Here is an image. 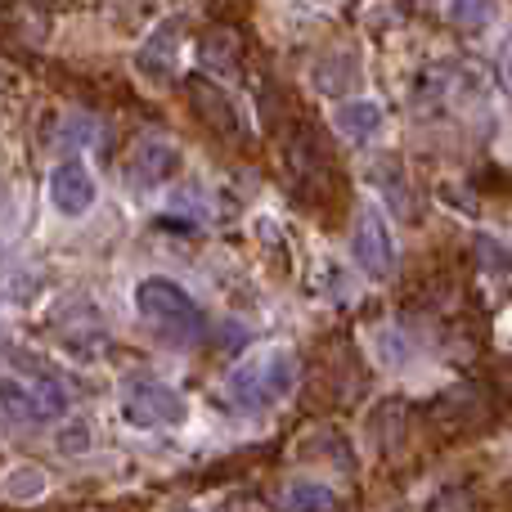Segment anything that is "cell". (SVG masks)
I'll use <instances>...</instances> for the list:
<instances>
[{
  "instance_id": "cell-1",
  "label": "cell",
  "mask_w": 512,
  "mask_h": 512,
  "mask_svg": "<svg viewBox=\"0 0 512 512\" xmlns=\"http://www.w3.org/2000/svg\"><path fill=\"white\" fill-rule=\"evenodd\" d=\"M135 310L171 346H189L203 337V306L167 274H149V279L135 283Z\"/></svg>"
},
{
  "instance_id": "cell-2",
  "label": "cell",
  "mask_w": 512,
  "mask_h": 512,
  "mask_svg": "<svg viewBox=\"0 0 512 512\" xmlns=\"http://www.w3.org/2000/svg\"><path fill=\"white\" fill-rule=\"evenodd\" d=\"M297 387V360L292 351H265V355H252L248 364L230 373V396L234 405L243 409H270L279 400L292 396Z\"/></svg>"
},
{
  "instance_id": "cell-3",
  "label": "cell",
  "mask_w": 512,
  "mask_h": 512,
  "mask_svg": "<svg viewBox=\"0 0 512 512\" xmlns=\"http://www.w3.org/2000/svg\"><path fill=\"white\" fill-rule=\"evenodd\" d=\"M117 409H122V423L140 427V432H158V427H180L189 418V405L176 387L149 378V373H131L117 391Z\"/></svg>"
},
{
  "instance_id": "cell-4",
  "label": "cell",
  "mask_w": 512,
  "mask_h": 512,
  "mask_svg": "<svg viewBox=\"0 0 512 512\" xmlns=\"http://www.w3.org/2000/svg\"><path fill=\"white\" fill-rule=\"evenodd\" d=\"M351 252H355V265H360L369 279L382 283L396 274V239H391L387 216H382L373 203H360V212H355Z\"/></svg>"
},
{
  "instance_id": "cell-5",
  "label": "cell",
  "mask_w": 512,
  "mask_h": 512,
  "mask_svg": "<svg viewBox=\"0 0 512 512\" xmlns=\"http://www.w3.org/2000/svg\"><path fill=\"white\" fill-rule=\"evenodd\" d=\"M45 198H50V207L63 216V221H81V216H90L95 203H99V180L86 162L68 158L50 171V180H45Z\"/></svg>"
},
{
  "instance_id": "cell-6",
  "label": "cell",
  "mask_w": 512,
  "mask_h": 512,
  "mask_svg": "<svg viewBox=\"0 0 512 512\" xmlns=\"http://www.w3.org/2000/svg\"><path fill=\"white\" fill-rule=\"evenodd\" d=\"M185 90H189V108H194L221 140H234V144L248 140V135H243V122H239V108L230 104V90H221L212 77H189Z\"/></svg>"
},
{
  "instance_id": "cell-7",
  "label": "cell",
  "mask_w": 512,
  "mask_h": 512,
  "mask_svg": "<svg viewBox=\"0 0 512 512\" xmlns=\"http://www.w3.org/2000/svg\"><path fill=\"white\" fill-rule=\"evenodd\" d=\"M176 50H180V18H167V23L140 45V54H135V72H140L149 86H167L180 68Z\"/></svg>"
},
{
  "instance_id": "cell-8",
  "label": "cell",
  "mask_w": 512,
  "mask_h": 512,
  "mask_svg": "<svg viewBox=\"0 0 512 512\" xmlns=\"http://www.w3.org/2000/svg\"><path fill=\"white\" fill-rule=\"evenodd\" d=\"M180 162H185L180 144L162 140V135H144L131 153V176L140 180L144 189H158V185H167V180L180 176Z\"/></svg>"
},
{
  "instance_id": "cell-9",
  "label": "cell",
  "mask_w": 512,
  "mask_h": 512,
  "mask_svg": "<svg viewBox=\"0 0 512 512\" xmlns=\"http://www.w3.org/2000/svg\"><path fill=\"white\" fill-rule=\"evenodd\" d=\"M0 414L14 418V423H50L41 391H36V382H27L23 373L0 378Z\"/></svg>"
},
{
  "instance_id": "cell-10",
  "label": "cell",
  "mask_w": 512,
  "mask_h": 512,
  "mask_svg": "<svg viewBox=\"0 0 512 512\" xmlns=\"http://www.w3.org/2000/svg\"><path fill=\"white\" fill-rule=\"evenodd\" d=\"M333 126H337V131H342L351 144H369L373 135L382 131V108L373 104V99H346V104H337Z\"/></svg>"
},
{
  "instance_id": "cell-11",
  "label": "cell",
  "mask_w": 512,
  "mask_h": 512,
  "mask_svg": "<svg viewBox=\"0 0 512 512\" xmlns=\"http://www.w3.org/2000/svg\"><path fill=\"white\" fill-rule=\"evenodd\" d=\"M45 490H50V477L36 463H14L0 477V499H9V504H36V499H45Z\"/></svg>"
},
{
  "instance_id": "cell-12",
  "label": "cell",
  "mask_w": 512,
  "mask_h": 512,
  "mask_svg": "<svg viewBox=\"0 0 512 512\" xmlns=\"http://www.w3.org/2000/svg\"><path fill=\"white\" fill-rule=\"evenodd\" d=\"M283 512H337V495L333 486H324V481H288V490H283Z\"/></svg>"
},
{
  "instance_id": "cell-13",
  "label": "cell",
  "mask_w": 512,
  "mask_h": 512,
  "mask_svg": "<svg viewBox=\"0 0 512 512\" xmlns=\"http://www.w3.org/2000/svg\"><path fill=\"white\" fill-rule=\"evenodd\" d=\"M360 81V68H355L351 54H333L315 68V90L319 95H346V90Z\"/></svg>"
},
{
  "instance_id": "cell-14",
  "label": "cell",
  "mask_w": 512,
  "mask_h": 512,
  "mask_svg": "<svg viewBox=\"0 0 512 512\" xmlns=\"http://www.w3.org/2000/svg\"><path fill=\"white\" fill-rule=\"evenodd\" d=\"M54 450L63 454V459H81V454L95 450V427L86 423V418H63L59 427H54Z\"/></svg>"
},
{
  "instance_id": "cell-15",
  "label": "cell",
  "mask_w": 512,
  "mask_h": 512,
  "mask_svg": "<svg viewBox=\"0 0 512 512\" xmlns=\"http://www.w3.org/2000/svg\"><path fill=\"white\" fill-rule=\"evenodd\" d=\"M234 54H239V36H234L230 27H212V32L203 36V63L212 72H230L234 63H239Z\"/></svg>"
},
{
  "instance_id": "cell-16",
  "label": "cell",
  "mask_w": 512,
  "mask_h": 512,
  "mask_svg": "<svg viewBox=\"0 0 512 512\" xmlns=\"http://www.w3.org/2000/svg\"><path fill=\"white\" fill-rule=\"evenodd\" d=\"M495 5L499 0H450V18L459 27H481L495 18Z\"/></svg>"
},
{
  "instance_id": "cell-17",
  "label": "cell",
  "mask_w": 512,
  "mask_h": 512,
  "mask_svg": "<svg viewBox=\"0 0 512 512\" xmlns=\"http://www.w3.org/2000/svg\"><path fill=\"white\" fill-rule=\"evenodd\" d=\"M477 256H481V265H486L490 274H508L512 270V252L504 248V243L490 239V234H477Z\"/></svg>"
},
{
  "instance_id": "cell-18",
  "label": "cell",
  "mask_w": 512,
  "mask_h": 512,
  "mask_svg": "<svg viewBox=\"0 0 512 512\" xmlns=\"http://www.w3.org/2000/svg\"><path fill=\"white\" fill-rule=\"evenodd\" d=\"M441 194H445V207H463L468 216H477V203H468V189H459V185H450V180H445Z\"/></svg>"
},
{
  "instance_id": "cell-19",
  "label": "cell",
  "mask_w": 512,
  "mask_h": 512,
  "mask_svg": "<svg viewBox=\"0 0 512 512\" xmlns=\"http://www.w3.org/2000/svg\"><path fill=\"white\" fill-rule=\"evenodd\" d=\"M499 81L512 90V27H508L504 41H499Z\"/></svg>"
},
{
  "instance_id": "cell-20",
  "label": "cell",
  "mask_w": 512,
  "mask_h": 512,
  "mask_svg": "<svg viewBox=\"0 0 512 512\" xmlns=\"http://www.w3.org/2000/svg\"><path fill=\"white\" fill-rule=\"evenodd\" d=\"M0 203H5V180H0Z\"/></svg>"
}]
</instances>
